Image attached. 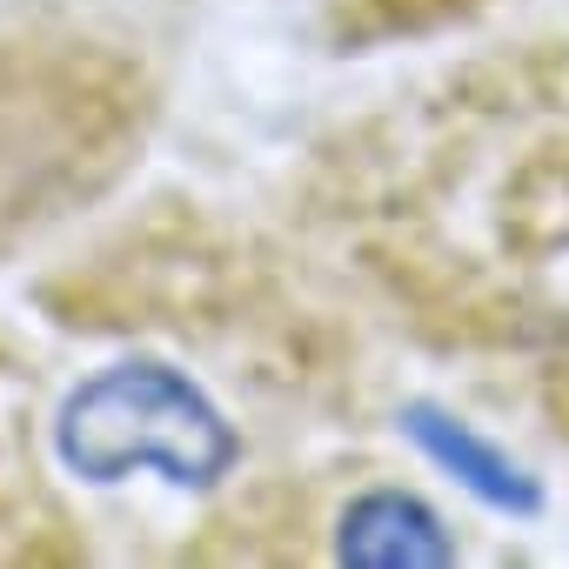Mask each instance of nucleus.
<instances>
[{
    "mask_svg": "<svg viewBox=\"0 0 569 569\" xmlns=\"http://www.w3.org/2000/svg\"><path fill=\"white\" fill-rule=\"evenodd\" d=\"M68 462L81 476H128V469H168L174 482H214L234 462L228 422L201 402L194 382H181L161 362H128L101 382H88L68 402Z\"/></svg>",
    "mask_w": 569,
    "mask_h": 569,
    "instance_id": "obj_1",
    "label": "nucleus"
},
{
    "mask_svg": "<svg viewBox=\"0 0 569 569\" xmlns=\"http://www.w3.org/2000/svg\"><path fill=\"white\" fill-rule=\"evenodd\" d=\"M336 556L356 569H442L456 562V536L442 529V516L409 496V489H362L342 509V536Z\"/></svg>",
    "mask_w": 569,
    "mask_h": 569,
    "instance_id": "obj_2",
    "label": "nucleus"
},
{
    "mask_svg": "<svg viewBox=\"0 0 569 569\" xmlns=\"http://www.w3.org/2000/svg\"><path fill=\"white\" fill-rule=\"evenodd\" d=\"M409 429H416V436H422V449H429L436 462H449V469L482 496V502L516 509V516H529V509L542 502V496H536V482H529L502 449H489L482 436H469L462 422H449V416H436V409H416V416H409Z\"/></svg>",
    "mask_w": 569,
    "mask_h": 569,
    "instance_id": "obj_3",
    "label": "nucleus"
},
{
    "mask_svg": "<svg viewBox=\"0 0 569 569\" xmlns=\"http://www.w3.org/2000/svg\"><path fill=\"white\" fill-rule=\"evenodd\" d=\"M21 482H28V476H21V469L8 462V442H0V522H8V496H14Z\"/></svg>",
    "mask_w": 569,
    "mask_h": 569,
    "instance_id": "obj_4",
    "label": "nucleus"
}]
</instances>
